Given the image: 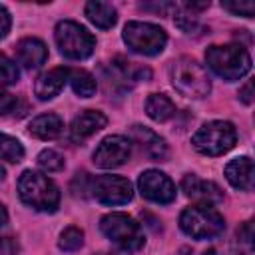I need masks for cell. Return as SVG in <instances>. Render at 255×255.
<instances>
[{
	"label": "cell",
	"mask_w": 255,
	"mask_h": 255,
	"mask_svg": "<svg viewBox=\"0 0 255 255\" xmlns=\"http://www.w3.org/2000/svg\"><path fill=\"white\" fill-rule=\"evenodd\" d=\"M169 78L173 88L185 96V98H205L211 90V80L207 76V70L195 62L193 58H177L169 68Z\"/></svg>",
	"instance_id": "1"
},
{
	"label": "cell",
	"mask_w": 255,
	"mask_h": 255,
	"mask_svg": "<svg viewBox=\"0 0 255 255\" xmlns=\"http://www.w3.org/2000/svg\"><path fill=\"white\" fill-rule=\"evenodd\" d=\"M207 66L223 80H239L251 70V58L239 44L209 46L205 52Z\"/></svg>",
	"instance_id": "2"
},
{
	"label": "cell",
	"mask_w": 255,
	"mask_h": 255,
	"mask_svg": "<svg viewBox=\"0 0 255 255\" xmlns=\"http://www.w3.org/2000/svg\"><path fill=\"white\" fill-rule=\"evenodd\" d=\"M20 199L38 211H56L60 203V191L52 179L38 171H24L18 179Z\"/></svg>",
	"instance_id": "3"
},
{
	"label": "cell",
	"mask_w": 255,
	"mask_h": 255,
	"mask_svg": "<svg viewBox=\"0 0 255 255\" xmlns=\"http://www.w3.org/2000/svg\"><path fill=\"white\" fill-rule=\"evenodd\" d=\"M235 139H237V133L233 124L215 120V122L203 124L193 133L191 143L203 155H221L235 145Z\"/></svg>",
	"instance_id": "4"
},
{
	"label": "cell",
	"mask_w": 255,
	"mask_h": 255,
	"mask_svg": "<svg viewBox=\"0 0 255 255\" xmlns=\"http://www.w3.org/2000/svg\"><path fill=\"white\" fill-rule=\"evenodd\" d=\"M179 225L193 239H211L225 229V219L211 205H193L181 213Z\"/></svg>",
	"instance_id": "5"
},
{
	"label": "cell",
	"mask_w": 255,
	"mask_h": 255,
	"mask_svg": "<svg viewBox=\"0 0 255 255\" xmlns=\"http://www.w3.org/2000/svg\"><path fill=\"white\" fill-rule=\"evenodd\" d=\"M54 38H56L60 52L70 60H84V58L92 56V52L96 48V38L84 26H80L78 22H72V20L58 22Z\"/></svg>",
	"instance_id": "6"
},
{
	"label": "cell",
	"mask_w": 255,
	"mask_h": 255,
	"mask_svg": "<svg viewBox=\"0 0 255 255\" xmlns=\"http://www.w3.org/2000/svg\"><path fill=\"white\" fill-rule=\"evenodd\" d=\"M100 229L110 241H114L126 251H135L143 245V233L139 223H135L126 213H110L102 217Z\"/></svg>",
	"instance_id": "7"
},
{
	"label": "cell",
	"mask_w": 255,
	"mask_h": 255,
	"mask_svg": "<svg viewBox=\"0 0 255 255\" xmlns=\"http://www.w3.org/2000/svg\"><path fill=\"white\" fill-rule=\"evenodd\" d=\"M124 42L137 54L155 56L165 48V32L149 22H128L124 28Z\"/></svg>",
	"instance_id": "8"
},
{
	"label": "cell",
	"mask_w": 255,
	"mask_h": 255,
	"mask_svg": "<svg viewBox=\"0 0 255 255\" xmlns=\"http://www.w3.org/2000/svg\"><path fill=\"white\" fill-rule=\"evenodd\" d=\"M92 195L104 205H124L131 199V183L120 175H98L90 185Z\"/></svg>",
	"instance_id": "9"
},
{
	"label": "cell",
	"mask_w": 255,
	"mask_h": 255,
	"mask_svg": "<svg viewBox=\"0 0 255 255\" xmlns=\"http://www.w3.org/2000/svg\"><path fill=\"white\" fill-rule=\"evenodd\" d=\"M129 153H131V143H129L128 137H124V135H108L96 147L94 163L98 167H104V169L118 167V165L128 161Z\"/></svg>",
	"instance_id": "10"
},
{
	"label": "cell",
	"mask_w": 255,
	"mask_h": 255,
	"mask_svg": "<svg viewBox=\"0 0 255 255\" xmlns=\"http://www.w3.org/2000/svg\"><path fill=\"white\" fill-rule=\"evenodd\" d=\"M137 187H139V193L153 201V203H171L175 199V185L173 181L157 171V169H147L139 175V181H137Z\"/></svg>",
	"instance_id": "11"
},
{
	"label": "cell",
	"mask_w": 255,
	"mask_h": 255,
	"mask_svg": "<svg viewBox=\"0 0 255 255\" xmlns=\"http://www.w3.org/2000/svg\"><path fill=\"white\" fill-rule=\"evenodd\" d=\"M181 189L185 191V195L189 199L197 201L199 205H213V203H219L223 199V191L217 183L201 179L193 173H189L181 179Z\"/></svg>",
	"instance_id": "12"
},
{
	"label": "cell",
	"mask_w": 255,
	"mask_h": 255,
	"mask_svg": "<svg viewBox=\"0 0 255 255\" xmlns=\"http://www.w3.org/2000/svg\"><path fill=\"white\" fill-rule=\"evenodd\" d=\"M108 124L106 116L102 112H96V110H86L82 112L80 116L74 118L72 126H70V137L74 141H84L88 139L90 135H94L96 131H100L104 126Z\"/></svg>",
	"instance_id": "13"
},
{
	"label": "cell",
	"mask_w": 255,
	"mask_h": 255,
	"mask_svg": "<svg viewBox=\"0 0 255 255\" xmlns=\"http://www.w3.org/2000/svg\"><path fill=\"white\" fill-rule=\"evenodd\" d=\"M16 58L18 62L28 68V70H36L40 68L46 58H48V48L42 40L38 38H24L16 44Z\"/></svg>",
	"instance_id": "14"
},
{
	"label": "cell",
	"mask_w": 255,
	"mask_h": 255,
	"mask_svg": "<svg viewBox=\"0 0 255 255\" xmlns=\"http://www.w3.org/2000/svg\"><path fill=\"white\" fill-rule=\"evenodd\" d=\"M131 137L143 149V153H147L153 161H163L167 157L165 141L157 133H153L151 129H147L143 126H131Z\"/></svg>",
	"instance_id": "15"
},
{
	"label": "cell",
	"mask_w": 255,
	"mask_h": 255,
	"mask_svg": "<svg viewBox=\"0 0 255 255\" xmlns=\"http://www.w3.org/2000/svg\"><path fill=\"white\" fill-rule=\"evenodd\" d=\"M225 177L233 187L251 191L253 189V159L247 155L231 159L225 167Z\"/></svg>",
	"instance_id": "16"
},
{
	"label": "cell",
	"mask_w": 255,
	"mask_h": 255,
	"mask_svg": "<svg viewBox=\"0 0 255 255\" xmlns=\"http://www.w3.org/2000/svg\"><path fill=\"white\" fill-rule=\"evenodd\" d=\"M70 78V70L68 68H52L48 72H44L34 86V92L40 100H52L54 96L60 94V90L64 88L66 80Z\"/></svg>",
	"instance_id": "17"
},
{
	"label": "cell",
	"mask_w": 255,
	"mask_h": 255,
	"mask_svg": "<svg viewBox=\"0 0 255 255\" xmlns=\"http://www.w3.org/2000/svg\"><path fill=\"white\" fill-rule=\"evenodd\" d=\"M62 120L56 114H42L30 122V133L38 139H54L62 133Z\"/></svg>",
	"instance_id": "18"
},
{
	"label": "cell",
	"mask_w": 255,
	"mask_h": 255,
	"mask_svg": "<svg viewBox=\"0 0 255 255\" xmlns=\"http://www.w3.org/2000/svg\"><path fill=\"white\" fill-rule=\"evenodd\" d=\"M86 16L94 26H98L102 30L112 28L116 24V20H118L116 8L112 4H108V2H98V0L86 4Z\"/></svg>",
	"instance_id": "19"
},
{
	"label": "cell",
	"mask_w": 255,
	"mask_h": 255,
	"mask_svg": "<svg viewBox=\"0 0 255 255\" xmlns=\"http://www.w3.org/2000/svg\"><path fill=\"white\" fill-rule=\"evenodd\" d=\"M145 112L155 122H167L175 114V106H173V102L167 96H163V94H151L147 98V102H145Z\"/></svg>",
	"instance_id": "20"
},
{
	"label": "cell",
	"mask_w": 255,
	"mask_h": 255,
	"mask_svg": "<svg viewBox=\"0 0 255 255\" xmlns=\"http://www.w3.org/2000/svg\"><path fill=\"white\" fill-rule=\"evenodd\" d=\"M70 84H72V90L80 96V98H90L96 94V78L86 72V70H70Z\"/></svg>",
	"instance_id": "21"
},
{
	"label": "cell",
	"mask_w": 255,
	"mask_h": 255,
	"mask_svg": "<svg viewBox=\"0 0 255 255\" xmlns=\"http://www.w3.org/2000/svg\"><path fill=\"white\" fill-rule=\"evenodd\" d=\"M24 157V147L16 137H10L6 133H0V159L6 161H20Z\"/></svg>",
	"instance_id": "22"
},
{
	"label": "cell",
	"mask_w": 255,
	"mask_h": 255,
	"mask_svg": "<svg viewBox=\"0 0 255 255\" xmlns=\"http://www.w3.org/2000/svg\"><path fill=\"white\" fill-rule=\"evenodd\" d=\"M82 243H84V233H82V229H78V227H66V229L60 233L58 245H60V249H64V251H76V249L82 247Z\"/></svg>",
	"instance_id": "23"
},
{
	"label": "cell",
	"mask_w": 255,
	"mask_h": 255,
	"mask_svg": "<svg viewBox=\"0 0 255 255\" xmlns=\"http://www.w3.org/2000/svg\"><path fill=\"white\" fill-rule=\"evenodd\" d=\"M38 165H40L44 171H48V173L60 171V169L64 167V157H62L56 149H44V151H40V155H38Z\"/></svg>",
	"instance_id": "24"
},
{
	"label": "cell",
	"mask_w": 255,
	"mask_h": 255,
	"mask_svg": "<svg viewBox=\"0 0 255 255\" xmlns=\"http://www.w3.org/2000/svg\"><path fill=\"white\" fill-rule=\"evenodd\" d=\"M175 24H177L183 32H187V34H191V32L199 26L197 16H195L191 10H187L185 6H177V8H175Z\"/></svg>",
	"instance_id": "25"
},
{
	"label": "cell",
	"mask_w": 255,
	"mask_h": 255,
	"mask_svg": "<svg viewBox=\"0 0 255 255\" xmlns=\"http://www.w3.org/2000/svg\"><path fill=\"white\" fill-rule=\"evenodd\" d=\"M18 68L16 64L6 58L4 54H0V84L2 86H10V84H16L18 82Z\"/></svg>",
	"instance_id": "26"
},
{
	"label": "cell",
	"mask_w": 255,
	"mask_h": 255,
	"mask_svg": "<svg viewBox=\"0 0 255 255\" xmlns=\"http://www.w3.org/2000/svg\"><path fill=\"white\" fill-rule=\"evenodd\" d=\"M221 6L229 12H233V14H241V16H247V18H251L253 12H255L253 2H223Z\"/></svg>",
	"instance_id": "27"
},
{
	"label": "cell",
	"mask_w": 255,
	"mask_h": 255,
	"mask_svg": "<svg viewBox=\"0 0 255 255\" xmlns=\"http://www.w3.org/2000/svg\"><path fill=\"white\" fill-rule=\"evenodd\" d=\"M18 106V100L16 96L8 94V92H0V116H6V114H12Z\"/></svg>",
	"instance_id": "28"
},
{
	"label": "cell",
	"mask_w": 255,
	"mask_h": 255,
	"mask_svg": "<svg viewBox=\"0 0 255 255\" xmlns=\"http://www.w3.org/2000/svg\"><path fill=\"white\" fill-rule=\"evenodd\" d=\"M18 241L10 235L0 237V255H16L18 253Z\"/></svg>",
	"instance_id": "29"
},
{
	"label": "cell",
	"mask_w": 255,
	"mask_h": 255,
	"mask_svg": "<svg viewBox=\"0 0 255 255\" xmlns=\"http://www.w3.org/2000/svg\"><path fill=\"white\" fill-rule=\"evenodd\" d=\"M10 24H12V20H10L8 10L4 6H0V40L10 32Z\"/></svg>",
	"instance_id": "30"
},
{
	"label": "cell",
	"mask_w": 255,
	"mask_h": 255,
	"mask_svg": "<svg viewBox=\"0 0 255 255\" xmlns=\"http://www.w3.org/2000/svg\"><path fill=\"white\" fill-rule=\"evenodd\" d=\"M251 90H253V84H251V82H247V84H245V88L239 92V98H241V102H243V104H251V102H253V94H251Z\"/></svg>",
	"instance_id": "31"
},
{
	"label": "cell",
	"mask_w": 255,
	"mask_h": 255,
	"mask_svg": "<svg viewBox=\"0 0 255 255\" xmlns=\"http://www.w3.org/2000/svg\"><path fill=\"white\" fill-rule=\"evenodd\" d=\"M6 221H8V213H6V209H4V205L0 203V227H2V225H4Z\"/></svg>",
	"instance_id": "32"
},
{
	"label": "cell",
	"mask_w": 255,
	"mask_h": 255,
	"mask_svg": "<svg viewBox=\"0 0 255 255\" xmlns=\"http://www.w3.org/2000/svg\"><path fill=\"white\" fill-rule=\"evenodd\" d=\"M2 179H4V169L0 167V181H2Z\"/></svg>",
	"instance_id": "33"
},
{
	"label": "cell",
	"mask_w": 255,
	"mask_h": 255,
	"mask_svg": "<svg viewBox=\"0 0 255 255\" xmlns=\"http://www.w3.org/2000/svg\"><path fill=\"white\" fill-rule=\"evenodd\" d=\"M112 255H122V253H112Z\"/></svg>",
	"instance_id": "34"
}]
</instances>
